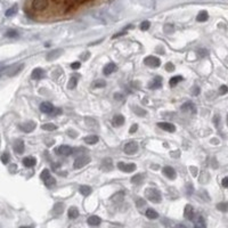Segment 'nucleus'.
<instances>
[{
	"label": "nucleus",
	"instance_id": "obj_22",
	"mask_svg": "<svg viewBox=\"0 0 228 228\" xmlns=\"http://www.w3.org/2000/svg\"><path fill=\"white\" fill-rule=\"evenodd\" d=\"M115 70H116L115 64H113V63L106 64V66L104 67V74H105V75H109V74L113 73Z\"/></svg>",
	"mask_w": 228,
	"mask_h": 228
},
{
	"label": "nucleus",
	"instance_id": "obj_23",
	"mask_svg": "<svg viewBox=\"0 0 228 228\" xmlns=\"http://www.w3.org/2000/svg\"><path fill=\"white\" fill-rule=\"evenodd\" d=\"M123 123H124V116L123 115H115L113 118V126L115 127H120L122 126Z\"/></svg>",
	"mask_w": 228,
	"mask_h": 228
},
{
	"label": "nucleus",
	"instance_id": "obj_21",
	"mask_svg": "<svg viewBox=\"0 0 228 228\" xmlns=\"http://www.w3.org/2000/svg\"><path fill=\"white\" fill-rule=\"evenodd\" d=\"M87 221L90 226H97V225H99L102 222V219L99 217H97V216H91V217L88 218Z\"/></svg>",
	"mask_w": 228,
	"mask_h": 228
},
{
	"label": "nucleus",
	"instance_id": "obj_12",
	"mask_svg": "<svg viewBox=\"0 0 228 228\" xmlns=\"http://www.w3.org/2000/svg\"><path fill=\"white\" fill-rule=\"evenodd\" d=\"M163 173H164L165 177H168V178L171 179V180L176 179V177H177V173H176L175 169L171 168V167H164V168H163Z\"/></svg>",
	"mask_w": 228,
	"mask_h": 228
},
{
	"label": "nucleus",
	"instance_id": "obj_30",
	"mask_svg": "<svg viewBox=\"0 0 228 228\" xmlns=\"http://www.w3.org/2000/svg\"><path fill=\"white\" fill-rule=\"evenodd\" d=\"M69 217L71 218V219H75V218L79 217V211H78L77 208H70V210H69Z\"/></svg>",
	"mask_w": 228,
	"mask_h": 228
},
{
	"label": "nucleus",
	"instance_id": "obj_20",
	"mask_svg": "<svg viewBox=\"0 0 228 228\" xmlns=\"http://www.w3.org/2000/svg\"><path fill=\"white\" fill-rule=\"evenodd\" d=\"M37 163V160L34 158H31V156H29V158H24L23 159V164L26 167V168H31L33 165Z\"/></svg>",
	"mask_w": 228,
	"mask_h": 228
},
{
	"label": "nucleus",
	"instance_id": "obj_36",
	"mask_svg": "<svg viewBox=\"0 0 228 228\" xmlns=\"http://www.w3.org/2000/svg\"><path fill=\"white\" fill-rule=\"evenodd\" d=\"M16 13H17V6L15 5V6L11 7L7 11H6V16H8V17H11V16H13V15L16 14Z\"/></svg>",
	"mask_w": 228,
	"mask_h": 228
},
{
	"label": "nucleus",
	"instance_id": "obj_10",
	"mask_svg": "<svg viewBox=\"0 0 228 228\" xmlns=\"http://www.w3.org/2000/svg\"><path fill=\"white\" fill-rule=\"evenodd\" d=\"M124 153L126 154H133V153H136L138 151V144L135 143V141H130L128 144L124 146Z\"/></svg>",
	"mask_w": 228,
	"mask_h": 228
},
{
	"label": "nucleus",
	"instance_id": "obj_16",
	"mask_svg": "<svg viewBox=\"0 0 228 228\" xmlns=\"http://www.w3.org/2000/svg\"><path fill=\"white\" fill-rule=\"evenodd\" d=\"M184 217L186 218V219L193 220V218H194V210H193V207H192V205L187 204L186 207H185V211H184Z\"/></svg>",
	"mask_w": 228,
	"mask_h": 228
},
{
	"label": "nucleus",
	"instance_id": "obj_2",
	"mask_svg": "<svg viewBox=\"0 0 228 228\" xmlns=\"http://www.w3.org/2000/svg\"><path fill=\"white\" fill-rule=\"evenodd\" d=\"M40 177H41V179L43 180V182H45V185L47 187H53L56 185V179L54 178V177H51V175L49 173V170H48V169L42 170Z\"/></svg>",
	"mask_w": 228,
	"mask_h": 228
},
{
	"label": "nucleus",
	"instance_id": "obj_19",
	"mask_svg": "<svg viewBox=\"0 0 228 228\" xmlns=\"http://www.w3.org/2000/svg\"><path fill=\"white\" fill-rule=\"evenodd\" d=\"M60 54H63V50L62 49H55L53 51H50L48 55H47V60H54L58 58L60 56Z\"/></svg>",
	"mask_w": 228,
	"mask_h": 228
},
{
	"label": "nucleus",
	"instance_id": "obj_44",
	"mask_svg": "<svg viewBox=\"0 0 228 228\" xmlns=\"http://www.w3.org/2000/svg\"><path fill=\"white\" fill-rule=\"evenodd\" d=\"M164 32H165V33H170V32H173V26H172V25L167 24L164 26Z\"/></svg>",
	"mask_w": 228,
	"mask_h": 228
},
{
	"label": "nucleus",
	"instance_id": "obj_43",
	"mask_svg": "<svg viewBox=\"0 0 228 228\" xmlns=\"http://www.w3.org/2000/svg\"><path fill=\"white\" fill-rule=\"evenodd\" d=\"M165 70L169 71V72H172V71L175 70L173 64H172V63H167V64H165Z\"/></svg>",
	"mask_w": 228,
	"mask_h": 228
},
{
	"label": "nucleus",
	"instance_id": "obj_4",
	"mask_svg": "<svg viewBox=\"0 0 228 228\" xmlns=\"http://www.w3.org/2000/svg\"><path fill=\"white\" fill-rule=\"evenodd\" d=\"M31 6L32 9H34L37 11H42L49 6V1L48 0H33Z\"/></svg>",
	"mask_w": 228,
	"mask_h": 228
},
{
	"label": "nucleus",
	"instance_id": "obj_27",
	"mask_svg": "<svg viewBox=\"0 0 228 228\" xmlns=\"http://www.w3.org/2000/svg\"><path fill=\"white\" fill-rule=\"evenodd\" d=\"M208 18H209V15L205 11H202L199 13V15L196 16V20L197 22H207Z\"/></svg>",
	"mask_w": 228,
	"mask_h": 228
},
{
	"label": "nucleus",
	"instance_id": "obj_47",
	"mask_svg": "<svg viewBox=\"0 0 228 228\" xmlns=\"http://www.w3.org/2000/svg\"><path fill=\"white\" fill-rule=\"evenodd\" d=\"M137 128H138V124H132V126H131V128H130V130H129V132L130 133L136 132V131H137Z\"/></svg>",
	"mask_w": 228,
	"mask_h": 228
},
{
	"label": "nucleus",
	"instance_id": "obj_24",
	"mask_svg": "<svg viewBox=\"0 0 228 228\" xmlns=\"http://www.w3.org/2000/svg\"><path fill=\"white\" fill-rule=\"evenodd\" d=\"M64 211V204L63 203H56L55 207L53 209V213L55 216H58V214H62Z\"/></svg>",
	"mask_w": 228,
	"mask_h": 228
},
{
	"label": "nucleus",
	"instance_id": "obj_42",
	"mask_svg": "<svg viewBox=\"0 0 228 228\" xmlns=\"http://www.w3.org/2000/svg\"><path fill=\"white\" fill-rule=\"evenodd\" d=\"M227 92H228L227 86H221V87L219 88V94H220V95H225V94H227Z\"/></svg>",
	"mask_w": 228,
	"mask_h": 228
},
{
	"label": "nucleus",
	"instance_id": "obj_18",
	"mask_svg": "<svg viewBox=\"0 0 228 228\" xmlns=\"http://www.w3.org/2000/svg\"><path fill=\"white\" fill-rule=\"evenodd\" d=\"M45 71L42 70V69H40V67H37V69H34V70L32 71V79H34V80H40L43 75H45Z\"/></svg>",
	"mask_w": 228,
	"mask_h": 228
},
{
	"label": "nucleus",
	"instance_id": "obj_34",
	"mask_svg": "<svg viewBox=\"0 0 228 228\" xmlns=\"http://www.w3.org/2000/svg\"><path fill=\"white\" fill-rule=\"evenodd\" d=\"M217 209L221 212H228V202H222V203L217 204Z\"/></svg>",
	"mask_w": 228,
	"mask_h": 228
},
{
	"label": "nucleus",
	"instance_id": "obj_35",
	"mask_svg": "<svg viewBox=\"0 0 228 228\" xmlns=\"http://www.w3.org/2000/svg\"><path fill=\"white\" fill-rule=\"evenodd\" d=\"M77 83H78V79L75 77L71 78L70 81H69V84H67V88L69 89H74V88L77 87Z\"/></svg>",
	"mask_w": 228,
	"mask_h": 228
},
{
	"label": "nucleus",
	"instance_id": "obj_32",
	"mask_svg": "<svg viewBox=\"0 0 228 228\" xmlns=\"http://www.w3.org/2000/svg\"><path fill=\"white\" fill-rule=\"evenodd\" d=\"M146 217L150 218V219H156V218L159 217L158 212L155 210H153V209H148L147 211H146Z\"/></svg>",
	"mask_w": 228,
	"mask_h": 228
},
{
	"label": "nucleus",
	"instance_id": "obj_7",
	"mask_svg": "<svg viewBox=\"0 0 228 228\" xmlns=\"http://www.w3.org/2000/svg\"><path fill=\"white\" fill-rule=\"evenodd\" d=\"M40 111L42 113H45V114H53V113H55V107H54V105L51 103L43 102L40 105Z\"/></svg>",
	"mask_w": 228,
	"mask_h": 228
},
{
	"label": "nucleus",
	"instance_id": "obj_15",
	"mask_svg": "<svg viewBox=\"0 0 228 228\" xmlns=\"http://www.w3.org/2000/svg\"><path fill=\"white\" fill-rule=\"evenodd\" d=\"M14 151L17 153V154H22L24 152V141H21V139H17L15 141L14 143Z\"/></svg>",
	"mask_w": 228,
	"mask_h": 228
},
{
	"label": "nucleus",
	"instance_id": "obj_51",
	"mask_svg": "<svg viewBox=\"0 0 228 228\" xmlns=\"http://www.w3.org/2000/svg\"><path fill=\"white\" fill-rule=\"evenodd\" d=\"M5 72V66H2V65H0V75L4 73Z\"/></svg>",
	"mask_w": 228,
	"mask_h": 228
},
{
	"label": "nucleus",
	"instance_id": "obj_5",
	"mask_svg": "<svg viewBox=\"0 0 228 228\" xmlns=\"http://www.w3.org/2000/svg\"><path fill=\"white\" fill-rule=\"evenodd\" d=\"M89 162H90V158L89 156H87V155H81V156L75 159L73 167L75 169H81L83 168L84 165H87Z\"/></svg>",
	"mask_w": 228,
	"mask_h": 228
},
{
	"label": "nucleus",
	"instance_id": "obj_28",
	"mask_svg": "<svg viewBox=\"0 0 228 228\" xmlns=\"http://www.w3.org/2000/svg\"><path fill=\"white\" fill-rule=\"evenodd\" d=\"M194 225H195V227H205V221H204V218L202 216H199V217L195 219L194 221Z\"/></svg>",
	"mask_w": 228,
	"mask_h": 228
},
{
	"label": "nucleus",
	"instance_id": "obj_26",
	"mask_svg": "<svg viewBox=\"0 0 228 228\" xmlns=\"http://www.w3.org/2000/svg\"><path fill=\"white\" fill-rule=\"evenodd\" d=\"M79 192H80V193L82 194L83 196H88V195H90V194H91L92 190H91V187L83 185V186H81L80 188H79Z\"/></svg>",
	"mask_w": 228,
	"mask_h": 228
},
{
	"label": "nucleus",
	"instance_id": "obj_37",
	"mask_svg": "<svg viewBox=\"0 0 228 228\" xmlns=\"http://www.w3.org/2000/svg\"><path fill=\"white\" fill-rule=\"evenodd\" d=\"M17 35H18L17 31H15V30H8L6 32V37H8V38H16Z\"/></svg>",
	"mask_w": 228,
	"mask_h": 228
},
{
	"label": "nucleus",
	"instance_id": "obj_40",
	"mask_svg": "<svg viewBox=\"0 0 228 228\" xmlns=\"http://www.w3.org/2000/svg\"><path fill=\"white\" fill-rule=\"evenodd\" d=\"M106 86V82L104 80H97L95 82V87L96 88H103Z\"/></svg>",
	"mask_w": 228,
	"mask_h": 228
},
{
	"label": "nucleus",
	"instance_id": "obj_13",
	"mask_svg": "<svg viewBox=\"0 0 228 228\" xmlns=\"http://www.w3.org/2000/svg\"><path fill=\"white\" fill-rule=\"evenodd\" d=\"M158 126L160 127L161 129L165 130V131H168V132H175V131H176V127H175V124H172V123L160 122V123H158Z\"/></svg>",
	"mask_w": 228,
	"mask_h": 228
},
{
	"label": "nucleus",
	"instance_id": "obj_11",
	"mask_svg": "<svg viewBox=\"0 0 228 228\" xmlns=\"http://www.w3.org/2000/svg\"><path fill=\"white\" fill-rule=\"evenodd\" d=\"M57 153L60 155H64V156H69L73 153V148L71 146H67V145H62L57 148Z\"/></svg>",
	"mask_w": 228,
	"mask_h": 228
},
{
	"label": "nucleus",
	"instance_id": "obj_29",
	"mask_svg": "<svg viewBox=\"0 0 228 228\" xmlns=\"http://www.w3.org/2000/svg\"><path fill=\"white\" fill-rule=\"evenodd\" d=\"M143 179H144V176L141 175V173H138V175H135L131 178V182L135 184V185H138V184H141L143 181Z\"/></svg>",
	"mask_w": 228,
	"mask_h": 228
},
{
	"label": "nucleus",
	"instance_id": "obj_39",
	"mask_svg": "<svg viewBox=\"0 0 228 228\" xmlns=\"http://www.w3.org/2000/svg\"><path fill=\"white\" fill-rule=\"evenodd\" d=\"M133 111H135V113H136V114H138V115H141V116H143V115H145V114H146V112H145L144 110H141V107H138V106H136Z\"/></svg>",
	"mask_w": 228,
	"mask_h": 228
},
{
	"label": "nucleus",
	"instance_id": "obj_48",
	"mask_svg": "<svg viewBox=\"0 0 228 228\" xmlns=\"http://www.w3.org/2000/svg\"><path fill=\"white\" fill-rule=\"evenodd\" d=\"M199 94H200V88H199V87H194L193 88V95L197 96Z\"/></svg>",
	"mask_w": 228,
	"mask_h": 228
},
{
	"label": "nucleus",
	"instance_id": "obj_3",
	"mask_svg": "<svg viewBox=\"0 0 228 228\" xmlns=\"http://www.w3.org/2000/svg\"><path fill=\"white\" fill-rule=\"evenodd\" d=\"M23 67H24V64H22V63L13 64L11 66L5 67V73L7 74L8 77H14V75L18 74L22 70H23Z\"/></svg>",
	"mask_w": 228,
	"mask_h": 228
},
{
	"label": "nucleus",
	"instance_id": "obj_45",
	"mask_svg": "<svg viewBox=\"0 0 228 228\" xmlns=\"http://www.w3.org/2000/svg\"><path fill=\"white\" fill-rule=\"evenodd\" d=\"M80 66H81L80 62H73V63L71 64V67H72L73 70H78V69H80Z\"/></svg>",
	"mask_w": 228,
	"mask_h": 228
},
{
	"label": "nucleus",
	"instance_id": "obj_6",
	"mask_svg": "<svg viewBox=\"0 0 228 228\" xmlns=\"http://www.w3.org/2000/svg\"><path fill=\"white\" fill-rule=\"evenodd\" d=\"M144 63L145 65H147L150 67H159L160 64H161V60L155 56H147L144 60Z\"/></svg>",
	"mask_w": 228,
	"mask_h": 228
},
{
	"label": "nucleus",
	"instance_id": "obj_8",
	"mask_svg": "<svg viewBox=\"0 0 228 228\" xmlns=\"http://www.w3.org/2000/svg\"><path fill=\"white\" fill-rule=\"evenodd\" d=\"M37 127V123L34 122V121H26V122L22 123V124H20V129L22 130V131H24V132H32L33 130H34V128Z\"/></svg>",
	"mask_w": 228,
	"mask_h": 228
},
{
	"label": "nucleus",
	"instance_id": "obj_25",
	"mask_svg": "<svg viewBox=\"0 0 228 228\" xmlns=\"http://www.w3.org/2000/svg\"><path fill=\"white\" fill-rule=\"evenodd\" d=\"M84 141L87 143V144H96L97 141H98V136H96V135H91V136H87L84 137Z\"/></svg>",
	"mask_w": 228,
	"mask_h": 228
},
{
	"label": "nucleus",
	"instance_id": "obj_41",
	"mask_svg": "<svg viewBox=\"0 0 228 228\" xmlns=\"http://www.w3.org/2000/svg\"><path fill=\"white\" fill-rule=\"evenodd\" d=\"M1 161H2V163L7 164L8 161H9V154L8 153H4V154L1 155Z\"/></svg>",
	"mask_w": 228,
	"mask_h": 228
},
{
	"label": "nucleus",
	"instance_id": "obj_9",
	"mask_svg": "<svg viewBox=\"0 0 228 228\" xmlns=\"http://www.w3.org/2000/svg\"><path fill=\"white\" fill-rule=\"evenodd\" d=\"M118 168H119L121 171L132 172L136 170L137 167L135 163H123V162H119V163H118Z\"/></svg>",
	"mask_w": 228,
	"mask_h": 228
},
{
	"label": "nucleus",
	"instance_id": "obj_17",
	"mask_svg": "<svg viewBox=\"0 0 228 228\" xmlns=\"http://www.w3.org/2000/svg\"><path fill=\"white\" fill-rule=\"evenodd\" d=\"M162 86V78L161 77H155L152 81V83L148 84L150 89H159Z\"/></svg>",
	"mask_w": 228,
	"mask_h": 228
},
{
	"label": "nucleus",
	"instance_id": "obj_31",
	"mask_svg": "<svg viewBox=\"0 0 228 228\" xmlns=\"http://www.w3.org/2000/svg\"><path fill=\"white\" fill-rule=\"evenodd\" d=\"M181 80H182V77H180V75H176V77H173V78L170 79L169 84H170V87H175V86L178 84L179 81H181Z\"/></svg>",
	"mask_w": 228,
	"mask_h": 228
},
{
	"label": "nucleus",
	"instance_id": "obj_14",
	"mask_svg": "<svg viewBox=\"0 0 228 228\" xmlns=\"http://www.w3.org/2000/svg\"><path fill=\"white\" fill-rule=\"evenodd\" d=\"M182 112H190V113H196V107L194 105L193 103L190 102H187L185 103L184 105L181 106V109H180Z\"/></svg>",
	"mask_w": 228,
	"mask_h": 228
},
{
	"label": "nucleus",
	"instance_id": "obj_33",
	"mask_svg": "<svg viewBox=\"0 0 228 228\" xmlns=\"http://www.w3.org/2000/svg\"><path fill=\"white\" fill-rule=\"evenodd\" d=\"M41 128L46 131H54V130L57 129V127L53 123H46V124H42Z\"/></svg>",
	"mask_w": 228,
	"mask_h": 228
},
{
	"label": "nucleus",
	"instance_id": "obj_1",
	"mask_svg": "<svg viewBox=\"0 0 228 228\" xmlns=\"http://www.w3.org/2000/svg\"><path fill=\"white\" fill-rule=\"evenodd\" d=\"M146 197H147L148 200L152 201V202H154V203H160L162 201V195L161 193L159 192L156 188H147L146 192Z\"/></svg>",
	"mask_w": 228,
	"mask_h": 228
},
{
	"label": "nucleus",
	"instance_id": "obj_49",
	"mask_svg": "<svg viewBox=\"0 0 228 228\" xmlns=\"http://www.w3.org/2000/svg\"><path fill=\"white\" fill-rule=\"evenodd\" d=\"M137 205H138V207H141V205H143V207H144V205H145V201L141 200V199H139V200L137 201Z\"/></svg>",
	"mask_w": 228,
	"mask_h": 228
},
{
	"label": "nucleus",
	"instance_id": "obj_46",
	"mask_svg": "<svg viewBox=\"0 0 228 228\" xmlns=\"http://www.w3.org/2000/svg\"><path fill=\"white\" fill-rule=\"evenodd\" d=\"M221 185H222L225 188H228V176L227 177H225V178L221 180Z\"/></svg>",
	"mask_w": 228,
	"mask_h": 228
},
{
	"label": "nucleus",
	"instance_id": "obj_50",
	"mask_svg": "<svg viewBox=\"0 0 228 228\" xmlns=\"http://www.w3.org/2000/svg\"><path fill=\"white\" fill-rule=\"evenodd\" d=\"M199 54H201V55H200L201 57H204L208 54V51H207V50H199Z\"/></svg>",
	"mask_w": 228,
	"mask_h": 228
},
{
	"label": "nucleus",
	"instance_id": "obj_38",
	"mask_svg": "<svg viewBox=\"0 0 228 228\" xmlns=\"http://www.w3.org/2000/svg\"><path fill=\"white\" fill-rule=\"evenodd\" d=\"M150 25H151V23H150V22H148V21H144L141 24V31H146V30H148Z\"/></svg>",
	"mask_w": 228,
	"mask_h": 228
}]
</instances>
